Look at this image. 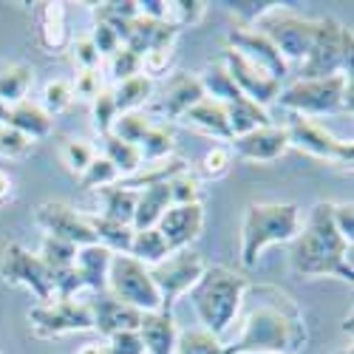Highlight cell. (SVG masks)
<instances>
[{
  "instance_id": "obj_32",
  "label": "cell",
  "mask_w": 354,
  "mask_h": 354,
  "mask_svg": "<svg viewBox=\"0 0 354 354\" xmlns=\"http://www.w3.org/2000/svg\"><path fill=\"white\" fill-rule=\"evenodd\" d=\"M102 156L116 167L120 179H125V176H133V173L142 167L139 147L122 142L120 136H113V133H105V136H102Z\"/></svg>"
},
{
  "instance_id": "obj_15",
  "label": "cell",
  "mask_w": 354,
  "mask_h": 354,
  "mask_svg": "<svg viewBox=\"0 0 354 354\" xmlns=\"http://www.w3.org/2000/svg\"><path fill=\"white\" fill-rule=\"evenodd\" d=\"M221 66L227 68V74H230V80L235 82V88H239V91H241L247 100H252L255 105L267 108L270 102L278 100V94H281L283 85H281L278 80H272L270 74H263L261 68H255L252 63H247L239 51L224 48V63H221Z\"/></svg>"
},
{
  "instance_id": "obj_22",
  "label": "cell",
  "mask_w": 354,
  "mask_h": 354,
  "mask_svg": "<svg viewBox=\"0 0 354 354\" xmlns=\"http://www.w3.org/2000/svg\"><path fill=\"white\" fill-rule=\"evenodd\" d=\"M111 258H113V252L105 250L102 244L77 247L74 270H77L82 286L94 289V292H105V289H108V267H111Z\"/></svg>"
},
{
  "instance_id": "obj_16",
  "label": "cell",
  "mask_w": 354,
  "mask_h": 354,
  "mask_svg": "<svg viewBox=\"0 0 354 354\" xmlns=\"http://www.w3.org/2000/svg\"><path fill=\"white\" fill-rule=\"evenodd\" d=\"M182 28H176L170 20H151V17H133L122 28H116V37L122 46H128L133 54H147L156 48H173Z\"/></svg>"
},
{
  "instance_id": "obj_33",
  "label": "cell",
  "mask_w": 354,
  "mask_h": 354,
  "mask_svg": "<svg viewBox=\"0 0 354 354\" xmlns=\"http://www.w3.org/2000/svg\"><path fill=\"white\" fill-rule=\"evenodd\" d=\"M88 224H91V230L97 235V244H102L113 255H128L131 241H133V227L108 221L102 216H88Z\"/></svg>"
},
{
  "instance_id": "obj_48",
  "label": "cell",
  "mask_w": 354,
  "mask_h": 354,
  "mask_svg": "<svg viewBox=\"0 0 354 354\" xmlns=\"http://www.w3.org/2000/svg\"><path fill=\"white\" fill-rule=\"evenodd\" d=\"M94 156H97V151L82 139H68L66 147H63V159H66L68 170H74V173H82L88 165L94 162Z\"/></svg>"
},
{
  "instance_id": "obj_53",
  "label": "cell",
  "mask_w": 354,
  "mask_h": 354,
  "mask_svg": "<svg viewBox=\"0 0 354 354\" xmlns=\"http://www.w3.org/2000/svg\"><path fill=\"white\" fill-rule=\"evenodd\" d=\"M332 221H335L337 232L343 235V241L354 244V207H351V201L332 204Z\"/></svg>"
},
{
  "instance_id": "obj_11",
  "label": "cell",
  "mask_w": 354,
  "mask_h": 354,
  "mask_svg": "<svg viewBox=\"0 0 354 354\" xmlns=\"http://www.w3.org/2000/svg\"><path fill=\"white\" fill-rule=\"evenodd\" d=\"M28 323L37 337H60L68 332H94V317L88 304L71 301H48L28 309Z\"/></svg>"
},
{
  "instance_id": "obj_50",
  "label": "cell",
  "mask_w": 354,
  "mask_h": 354,
  "mask_svg": "<svg viewBox=\"0 0 354 354\" xmlns=\"http://www.w3.org/2000/svg\"><path fill=\"white\" fill-rule=\"evenodd\" d=\"M28 151H32V139H26L9 125H0V156L15 159V156H26Z\"/></svg>"
},
{
  "instance_id": "obj_54",
  "label": "cell",
  "mask_w": 354,
  "mask_h": 354,
  "mask_svg": "<svg viewBox=\"0 0 354 354\" xmlns=\"http://www.w3.org/2000/svg\"><path fill=\"white\" fill-rule=\"evenodd\" d=\"M91 43H94V48L100 51V57H111L116 48H120L122 43H120V37H116V32L111 26H105V23H97L94 26V32H91Z\"/></svg>"
},
{
  "instance_id": "obj_5",
  "label": "cell",
  "mask_w": 354,
  "mask_h": 354,
  "mask_svg": "<svg viewBox=\"0 0 354 354\" xmlns=\"http://www.w3.org/2000/svg\"><path fill=\"white\" fill-rule=\"evenodd\" d=\"M351 48L354 37L351 28L335 17L315 20V35L306 57L298 63L301 80H323V77H351Z\"/></svg>"
},
{
  "instance_id": "obj_29",
  "label": "cell",
  "mask_w": 354,
  "mask_h": 354,
  "mask_svg": "<svg viewBox=\"0 0 354 354\" xmlns=\"http://www.w3.org/2000/svg\"><path fill=\"white\" fill-rule=\"evenodd\" d=\"M40 46L54 54L68 43V26H66V9L63 3H43L40 9Z\"/></svg>"
},
{
  "instance_id": "obj_35",
  "label": "cell",
  "mask_w": 354,
  "mask_h": 354,
  "mask_svg": "<svg viewBox=\"0 0 354 354\" xmlns=\"http://www.w3.org/2000/svg\"><path fill=\"white\" fill-rule=\"evenodd\" d=\"M198 80H201V88H204V94H207V100H216V102L227 105V102H232L235 97H241V91L235 88V82L230 80V74H227L224 66L204 68V74H201Z\"/></svg>"
},
{
  "instance_id": "obj_20",
  "label": "cell",
  "mask_w": 354,
  "mask_h": 354,
  "mask_svg": "<svg viewBox=\"0 0 354 354\" xmlns=\"http://www.w3.org/2000/svg\"><path fill=\"white\" fill-rule=\"evenodd\" d=\"M88 309H91V317H94V332L111 337L116 332H136L139 329V320L145 312L116 301L113 295H97L94 301H88Z\"/></svg>"
},
{
  "instance_id": "obj_39",
  "label": "cell",
  "mask_w": 354,
  "mask_h": 354,
  "mask_svg": "<svg viewBox=\"0 0 354 354\" xmlns=\"http://www.w3.org/2000/svg\"><path fill=\"white\" fill-rule=\"evenodd\" d=\"M151 125H153V122L147 120L142 111H131V113H120V116H116L111 133L120 136V139L128 142V145H136V147H139V142L145 139L147 131H151Z\"/></svg>"
},
{
  "instance_id": "obj_38",
  "label": "cell",
  "mask_w": 354,
  "mask_h": 354,
  "mask_svg": "<svg viewBox=\"0 0 354 354\" xmlns=\"http://www.w3.org/2000/svg\"><path fill=\"white\" fill-rule=\"evenodd\" d=\"M221 351H224V343L218 337H213L210 332L187 329V332H179L173 354H221Z\"/></svg>"
},
{
  "instance_id": "obj_44",
  "label": "cell",
  "mask_w": 354,
  "mask_h": 354,
  "mask_svg": "<svg viewBox=\"0 0 354 354\" xmlns=\"http://www.w3.org/2000/svg\"><path fill=\"white\" fill-rule=\"evenodd\" d=\"M204 12H207V3H201V0H179V3H167V20L182 28V26H196Z\"/></svg>"
},
{
  "instance_id": "obj_57",
  "label": "cell",
  "mask_w": 354,
  "mask_h": 354,
  "mask_svg": "<svg viewBox=\"0 0 354 354\" xmlns=\"http://www.w3.org/2000/svg\"><path fill=\"white\" fill-rule=\"evenodd\" d=\"M139 15L151 20H167V3L165 0H136Z\"/></svg>"
},
{
  "instance_id": "obj_4",
  "label": "cell",
  "mask_w": 354,
  "mask_h": 354,
  "mask_svg": "<svg viewBox=\"0 0 354 354\" xmlns=\"http://www.w3.org/2000/svg\"><path fill=\"white\" fill-rule=\"evenodd\" d=\"M301 232V207L281 201H255L244 213L241 224V263L252 270L270 244L295 241Z\"/></svg>"
},
{
  "instance_id": "obj_36",
  "label": "cell",
  "mask_w": 354,
  "mask_h": 354,
  "mask_svg": "<svg viewBox=\"0 0 354 354\" xmlns=\"http://www.w3.org/2000/svg\"><path fill=\"white\" fill-rule=\"evenodd\" d=\"M173 147H176V139L167 128L162 125H151V131L145 133V139L139 142V153H142V165L147 162H162L173 153Z\"/></svg>"
},
{
  "instance_id": "obj_45",
  "label": "cell",
  "mask_w": 354,
  "mask_h": 354,
  "mask_svg": "<svg viewBox=\"0 0 354 354\" xmlns=\"http://www.w3.org/2000/svg\"><path fill=\"white\" fill-rule=\"evenodd\" d=\"M136 74H142V57L133 54L128 46H120L111 54V77H116L122 82V80H131Z\"/></svg>"
},
{
  "instance_id": "obj_40",
  "label": "cell",
  "mask_w": 354,
  "mask_h": 354,
  "mask_svg": "<svg viewBox=\"0 0 354 354\" xmlns=\"http://www.w3.org/2000/svg\"><path fill=\"white\" fill-rule=\"evenodd\" d=\"M80 182L85 190H102L120 182V173H116V167L105 156H94V162L80 173Z\"/></svg>"
},
{
  "instance_id": "obj_18",
  "label": "cell",
  "mask_w": 354,
  "mask_h": 354,
  "mask_svg": "<svg viewBox=\"0 0 354 354\" xmlns=\"http://www.w3.org/2000/svg\"><path fill=\"white\" fill-rule=\"evenodd\" d=\"M230 151L247 162H275L289 151L286 131L278 125H263L230 142Z\"/></svg>"
},
{
  "instance_id": "obj_47",
  "label": "cell",
  "mask_w": 354,
  "mask_h": 354,
  "mask_svg": "<svg viewBox=\"0 0 354 354\" xmlns=\"http://www.w3.org/2000/svg\"><path fill=\"white\" fill-rule=\"evenodd\" d=\"M232 165V151H230V145H213L207 153H204L201 159V170L207 179H221V176L230 170Z\"/></svg>"
},
{
  "instance_id": "obj_19",
  "label": "cell",
  "mask_w": 354,
  "mask_h": 354,
  "mask_svg": "<svg viewBox=\"0 0 354 354\" xmlns=\"http://www.w3.org/2000/svg\"><path fill=\"white\" fill-rule=\"evenodd\" d=\"M201 100H207V94H204V88H201V80L193 74H176L167 80L162 97L153 102V113L165 116V120H182Z\"/></svg>"
},
{
  "instance_id": "obj_10",
  "label": "cell",
  "mask_w": 354,
  "mask_h": 354,
  "mask_svg": "<svg viewBox=\"0 0 354 354\" xmlns=\"http://www.w3.org/2000/svg\"><path fill=\"white\" fill-rule=\"evenodd\" d=\"M0 278H3L6 283H12V286L32 289L40 304L54 301L48 267L43 263L40 255L28 252L23 244H9L3 250V261H0Z\"/></svg>"
},
{
  "instance_id": "obj_8",
  "label": "cell",
  "mask_w": 354,
  "mask_h": 354,
  "mask_svg": "<svg viewBox=\"0 0 354 354\" xmlns=\"http://www.w3.org/2000/svg\"><path fill=\"white\" fill-rule=\"evenodd\" d=\"M252 28H258V32L281 51L286 63H301L309 51L312 35H315V20L301 17L283 6H272Z\"/></svg>"
},
{
  "instance_id": "obj_49",
  "label": "cell",
  "mask_w": 354,
  "mask_h": 354,
  "mask_svg": "<svg viewBox=\"0 0 354 354\" xmlns=\"http://www.w3.org/2000/svg\"><path fill=\"white\" fill-rule=\"evenodd\" d=\"M51 272V289L57 295V301H71L74 295L82 289V281L77 275L74 267H66V270H48Z\"/></svg>"
},
{
  "instance_id": "obj_21",
  "label": "cell",
  "mask_w": 354,
  "mask_h": 354,
  "mask_svg": "<svg viewBox=\"0 0 354 354\" xmlns=\"http://www.w3.org/2000/svg\"><path fill=\"white\" fill-rule=\"evenodd\" d=\"M139 337L147 354H173L176 340H179V329H176L173 312H145L139 320Z\"/></svg>"
},
{
  "instance_id": "obj_3",
  "label": "cell",
  "mask_w": 354,
  "mask_h": 354,
  "mask_svg": "<svg viewBox=\"0 0 354 354\" xmlns=\"http://www.w3.org/2000/svg\"><path fill=\"white\" fill-rule=\"evenodd\" d=\"M247 286V278L235 275L227 267H204L201 278L187 292V301L198 315L201 329L224 343V335L232 329V320L241 309Z\"/></svg>"
},
{
  "instance_id": "obj_17",
  "label": "cell",
  "mask_w": 354,
  "mask_h": 354,
  "mask_svg": "<svg viewBox=\"0 0 354 354\" xmlns=\"http://www.w3.org/2000/svg\"><path fill=\"white\" fill-rule=\"evenodd\" d=\"M156 230L162 232V239L167 241L170 252L187 250L204 230V207L198 204H170L165 216L159 218Z\"/></svg>"
},
{
  "instance_id": "obj_58",
  "label": "cell",
  "mask_w": 354,
  "mask_h": 354,
  "mask_svg": "<svg viewBox=\"0 0 354 354\" xmlns=\"http://www.w3.org/2000/svg\"><path fill=\"white\" fill-rule=\"evenodd\" d=\"M9 190H12V179H9V176H6L3 170H0V201H3V198L9 196Z\"/></svg>"
},
{
  "instance_id": "obj_30",
  "label": "cell",
  "mask_w": 354,
  "mask_h": 354,
  "mask_svg": "<svg viewBox=\"0 0 354 354\" xmlns=\"http://www.w3.org/2000/svg\"><path fill=\"white\" fill-rule=\"evenodd\" d=\"M102 196V218L108 221H116V224H125L131 227L133 224V213H136V190H128L122 185H111V187H102L100 190Z\"/></svg>"
},
{
  "instance_id": "obj_2",
  "label": "cell",
  "mask_w": 354,
  "mask_h": 354,
  "mask_svg": "<svg viewBox=\"0 0 354 354\" xmlns=\"http://www.w3.org/2000/svg\"><path fill=\"white\" fill-rule=\"evenodd\" d=\"M289 267L295 275L304 278H340L351 283V244L343 241V235L337 232L329 201L315 204L306 224L295 235L289 250Z\"/></svg>"
},
{
  "instance_id": "obj_14",
  "label": "cell",
  "mask_w": 354,
  "mask_h": 354,
  "mask_svg": "<svg viewBox=\"0 0 354 354\" xmlns=\"http://www.w3.org/2000/svg\"><path fill=\"white\" fill-rule=\"evenodd\" d=\"M227 48L239 51L247 63H252L255 68H261L263 74H270L272 80L283 82V77L289 74V63L281 57V51L263 37L258 28H247V26H235L230 37H227Z\"/></svg>"
},
{
  "instance_id": "obj_37",
  "label": "cell",
  "mask_w": 354,
  "mask_h": 354,
  "mask_svg": "<svg viewBox=\"0 0 354 354\" xmlns=\"http://www.w3.org/2000/svg\"><path fill=\"white\" fill-rule=\"evenodd\" d=\"M94 17L97 23H105L116 32V28H122L133 17H139V6H136V0H108V3L94 6Z\"/></svg>"
},
{
  "instance_id": "obj_56",
  "label": "cell",
  "mask_w": 354,
  "mask_h": 354,
  "mask_svg": "<svg viewBox=\"0 0 354 354\" xmlns=\"http://www.w3.org/2000/svg\"><path fill=\"white\" fill-rule=\"evenodd\" d=\"M74 88V97H85V100H94L102 88H100V74L97 71H80L77 80L71 82Z\"/></svg>"
},
{
  "instance_id": "obj_46",
  "label": "cell",
  "mask_w": 354,
  "mask_h": 354,
  "mask_svg": "<svg viewBox=\"0 0 354 354\" xmlns=\"http://www.w3.org/2000/svg\"><path fill=\"white\" fill-rule=\"evenodd\" d=\"M71 102H74V88H71V82L54 80V82L46 85V91H43V108H46L51 116L60 113V111H66Z\"/></svg>"
},
{
  "instance_id": "obj_23",
  "label": "cell",
  "mask_w": 354,
  "mask_h": 354,
  "mask_svg": "<svg viewBox=\"0 0 354 354\" xmlns=\"http://www.w3.org/2000/svg\"><path fill=\"white\" fill-rule=\"evenodd\" d=\"M182 122L201 131V133H210L216 139H224V142H232V131H230V122H227V113H224V105L216 102V100H201L198 105H193Z\"/></svg>"
},
{
  "instance_id": "obj_55",
  "label": "cell",
  "mask_w": 354,
  "mask_h": 354,
  "mask_svg": "<svg viewBox=\"0 0 354 354\" xmlns=\"http://www.w3.org/2000/svg\"><path fill=\"white\" fill-rule=\"evenodd\" d=\"M74 63H77L82 71H94V68L100 66V51L94 48L91 37L74 40Z\"/></svg>"
},
{
  "instance_id": "obj_42",
  "label": "cell",
  "mask_w": 354,
  "mask_h": 354,
  "mask_svg": "<svg viewBox=\"0 0 354 354\" xmlns=\"http://www.w3.org/2000/svg\"><path fill=\"white\" fill-rule=\"evenodd\" d=\"M167 187H170V204H198V198H201V182L190 170L173 176Z\"/></svg>"
},
{
  "instance_id": "obj_12",
  "label": "cell",
  "mask_w": 354,
  "mask_h": 354,
  "mask_svg": "<svg viewBox=\"0 0 354 354\" xmlns=\"http://www.w3.org/2000/svg\"><path fill=\"white\" fill-rule=\"evenodd\" d=\"M283 131H286L289 147H298V151H304L309 156L326 159V162H335V165H351V159H354L351 142H343V139L332 136L323 125H317L312 120H304V116H292Z\"/></svg>"
},
{
  "instance_id": "obj_13",
  "label": "cell",
  "mask_w": 354,
  "mask_h": 354,
  "mask_svg": "<svg viewBox=\"0 0 354 354\" xmlns=\"http://www.w3.org/2000/svg\"><path fill=\"white\" fill-rule=\"evenodd\" d=\"M35 218L51 239H60V241L74 244V247L97 244V235H94L91 224H88V216L77 213L74 207H68L63 201H43L35 213Z\"/></svg>"
},
{
  "instance_id": "obj_24",
  "label": "cell",
  "mask_w": 354,
  "mask_h": 354,
  "mask_svg": "<svg viewBox=\"0 0 354 354\" xmlns=\"http://www.w3.org/2000/svg\"><path fill=\"white\" fill-rule=\"evenodd\" d=\"M136 213H133V230H151L159 224V218L165 216V210L170 207V187L167 182L151 185L136 190Z\"/></svg>"
},
{
  "instance_id": "obj_43",
  "label": "cell",
  "mask_w": 354,
  "mask_h": 354,
  "mask_svg": "<svg viewBox=\"0 0 354 354\" xmlns=\"http://www.w3.org/2000/svg\"><path fill=\"white\" fill-rule=\"evenodd\" d=\"M91 116H94V128L100 131V136L111 133L116 116H120V111H116V105H113V94L111 91H100L91 100Z\"/></svg>"
},
{
  "instance_id": "obj_34",
  "label": "cell",
  "mask_w": 354,
  "mask_h": 354,
  "mask_svg": "<svg viewBox=\"0 0 354 354\" xmlns=\"http://www.w3.org/2000/svg\"><path fill=\"white\" fill-rule=\"evenodd\" d=\"M111 94H113V105H116V111H120V113L139 111L147 100H151V94H153V80H147L145 74H136L131 80H122Z\"/></svg>"
},
{
  "instance_id": "obj_6",
  "label": "cell",
  "mask_w": 354,
  "mask_h": 354,
  "mask_svg": "<svg viewBox=\"0 0 354 354\" xmlns=\"http://www.w3.org/2000/svg\"><path fill=\"white\" fill-rule=\"evenodd\" d=\"M351 77L335 74L323 80H295L292 85L281 88L275 102H281L295 116H326V113H351Z\"/></svg>"
},
{
  "instance_id": "obj_1",
  "label": "cell",
  "mask_w": 354,
  "mask_h": 354,
  "mask_svg": "<svg viewBox=\"0 0 354 354\" xmlns=\"http://www.w3.org/2000/svg\"><path fill=\"white\" fill-rule=\"evenodd\" d=\"M232 323L239 329L221 354H292L306 340L301 309L275 286H247Z\"/></svg>"
},
{
  "instance_id": "obj_27",
  "label": "cell",
  "mask_w": 354,
  "mask_h": 354,
  "mask_svg": "<svg viewBox=\"0 0 354 354\" xmlns=\"http://www.w3.org/2000/svg\"><path fill=\"white\" fill-rule=\"evenodd\" d=\"M32 82H35V71L26 63H3L0 66V102L9 108L26 102Z\"/></svg>"
},
{
  "instance_id": "obj_51",
  "label": "cell",
  "mask_w": 354,
  "mask_h": 354,
  "mask_svg": "<svg viewBox=\"0 0 354 354\" xmlns=\"http://www.w3.org/2000/svg\"><path fill=\"white\" fill-rule=\"evenodd\" d=\"M105 351L108 354H145V346H142L139 332H116L108 337Z\"/></svg>"
},
{
  "instance_id": "obj_25",
  "label": "cell",
  "mask_w": 354,
  "mask_h": 354,
  "mask_svg": "<svg viewBox=\"0 0 354 354\" xmlns=\"http://www.w3.org/2000/svg\"><path fill=\"white\" fill-rule=\"evenodd\" d=\"M9 128H15L17 133H23L26 139H43L51 133L54 128V116L43 108V105H35V102H20L15 108H9V120H6Z\"/></svg>"
},
{
  "instance_id": "obj_28",
  "label": "cell",
  "mask_w": 354,
  "mask_h": 354,
  "mask_svg": "<svg viewBox=\"0 0 354 354\" xmlns=\"http://www.w3.org/2000/svg\"><path fill=\"white\" fill-rule=\"evenodd\" d=\"M187 170V162L185 159H162V162H147L142 165L133 176H125L116 185H122L128 190H142V187H151V185H159V182H170L173 176H179Z\"/></svg>"
},
{
  "instance_id": "obj_9",
  "label": "cell",
  "mask_w": 354,
  "mask_h": 354,
  "mask_svg": "<svg viewBox=\"0 0 354 354\" xmlns=\"http://www.w3.org/2000/svg\"><path fill=\"white\" fill-rule=\"evenodd\" d=\"M204 267H207L204 258L198 252H193L190 247L170 252L165 261L156 263V267H147L151 281L162 298V312H173V304L193 289V283L201 278Z\"/></svg>"
},
{
  "instance_id": "obj_60",
  "label": "cell",
  "mask_w": 354,
  "mask_h": 354,
  "mask_svg": "<svg viewBox=\"0 0 354 354\" xmlns=\"http://www.w3.org/2000/svg\"><path fill=\"white\" fill-rule=\"evenodd\" d=\"M6 120H9V105L0 102V125H6Z\"/></svg>"
},
{
  "instance_id": "obj_61",
  "label": "cell",
  "mask_w": 354,
  "mask_h": 354,
  "mask_svg": "<svg viewBox=\"0 0 354 354\" xmlns=\"http://www.w3.org/2000/svg\"><path fill=\"white\" fill-rule=\"evenodd\" d=\"M346 354H351V348H348V351H346Z\"/></svg>"
},
{
  "instance_id": "obj_59",
  "label": "cell",
  "mask_w": 354,
  "mask_h": 354,
  "mask_svg": "<svg viewBox=\"0 0 354 354\" xmlns=\"http://www.w3.org/2000/svg\"><path fill=\"white\" fill-rule=\"evenodd\" d=\"M77 354H108V351H105V346H100V343H88V346H82Z\"/></svg>"
},
{
  "instance_id": "obj_7",
  "label": "cell",
  "mask_w": 354,
  "mask_h": 354,
  "mask_svg": "<svg viewBox=\"0 0 354 354\" xmlns=\"http://www.w3.org/2000/svg\"><path fill=\"white\" fill-rule=\"evenodd\" d=\"M108 289L116 301H122L139 312H159L162 298L151 281L145 263L131 255H113L108 267Z\"/></svg>"
},
{
  "instance_id": "obj_41",
  "label": "cell",
  "mask_w": 354,
  "mask_h": 354,
  "mask_svg": "<svg viewBox=\"0 0 354 354\" xmlns=\"http://www.w3.org/2000/svg\"><path fill=\"white\" fill-rule=\"evenodd\" d=\"M40 258L48 270H66V267H74V258H77V247L74 244H66L60 239H51L46 235L43 239V247H40Z\"/></svg>"
},
{
  "instance_id": "obj_52",
  "label": "cell",
  "mask_w": 354,
  "mask_h": 354,
  "mask_svg": "<svg viewBox=\"0 0 354 354\" xmlns=\"http://www.w3.org/2000/svg\"><path fill=\"white\" fill-rule=\"evenodd\" d=\"M173 60V48H156V51H147L142 54V74L147 80H153V77H162L167 71Z\"/></svg>"
},
{
  "instance_id": "obj_31",
  "label": "cell",
  "mask_w": 354,
  "mask_h": 354,
  "mask_svg": "<svg viewBox=\"0 0 354 354\" xmlns=\"http://www.w3.org/2000/svg\"><path fill=\"white\" fill-rule=\"evenodd\" d=\"M128 255L136 258L139 263H145V267H156L159 261H165L170 255V247H167V241L162 239V232L156 227L133 230V241H131Z\"/></svg>"
},
{
  "instance_id": "obj_26",
  "label": "cell",
  "mask_w": 354,
  "mask_h": 354,
  "mask_svg": "<svg viewBox=\"0 0 354 354\" xmlns=\"http://www.w3.org/2000/svg\"><path fill=\"white\" fill-rule=\"evenodd\" d=\"M224 113H227V122H230L232 139H235V136H244V133H250V131H255V128L272 125L267 108L255 105V102L247 100L244 94H241V97H235L232 102H227V105H224Z\"/></svg>"
}]
</instances>
